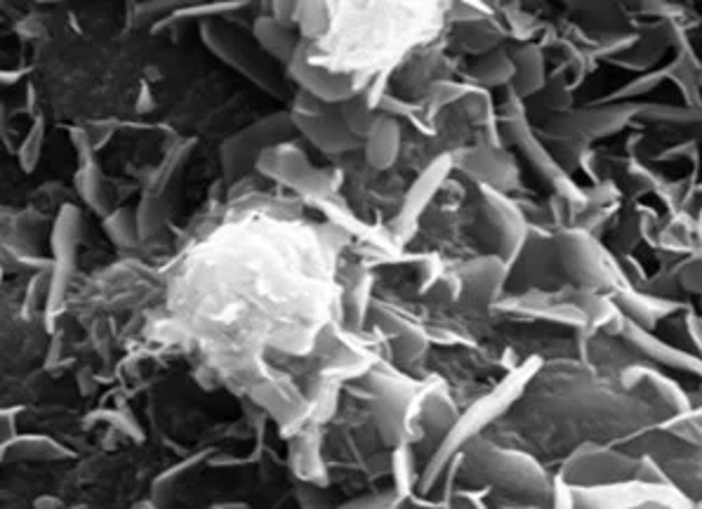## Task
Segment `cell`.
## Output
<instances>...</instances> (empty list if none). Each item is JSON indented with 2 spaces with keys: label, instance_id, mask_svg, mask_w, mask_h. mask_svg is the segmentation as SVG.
<instances>
[{
  "label": "cell",
  "instance_id": "6da1fadb",
  "mask_svg": "<svg viewBox=\"0 0 702 509\" xmlns=\"http://www.w3.org/2000/svg\"><path fill=\"white\" fill-rule=\"evenodd\" d=\"M201 38L215 57L245 78H251L257 88L274 97L285 95V80L276 74L274 62L257 48L255 40L220 22H205L201 27Z\"/></svg>",
  "mask_w": 702,
  "mask_h": 509
},
{
  "label": "cell",
  "instance_id": "7a4b0ae2",
  "mask_svg": "<svg viewBox=\"0 0 702 509\" xmlns=\"http://www.w3.org/2000/svg\"><path fill=\"white\" fill-rule=\"evenodd\" d=\"M293 133L295 128L291 124V114L279 111L272 116H264L255 120L253 126H247L241 133L232 135L220 149L222 170L226 179H238L245 173H251L255 168L257 158L266 149L283 145V141Z\"/></svg>",
  "mask_w": 702,
  "mask_h": 509
},
{
  "label": "cell",
  "instance_id": "3957f363",
  "mask_svg": "<svg viewBox=\"0 0 702 509\" xmlns=\"http://www.w3.org/2000/svg\"><path fill=\"white\" fill-rule=\"evenodd\" d=\"M287 114H291L293 128L300 130L314 147L325 154L354 151L361 145V139H357L344 128L338 107L323 105V101L304 92H298L293 109Z\"/></svg>",
  "mask_w": 702,
  "mask_h": 509
},
{
  "label": "cell",
  "instance_id": "277c9868",
  "mask_svg": "<svg viewBox=\"0 0 702 509\" xmlns=\"http://www.w3.org/2000/svg\"><path fill=\"white\" fill-rule=\"evenodd\" d=\"M78 238H80V213L74 206H65L59 211L55 229H52V267H50L48 293H46L48 319H52V314L59 312L61 302H65L67 288L76 270Z\"/></svg>",
  "mask_w": 702,
  "mask_h": 509
},
{
  "label": "cell",
  "instance_id": "5b68a950",
  "mask_svg": "<svg viewBox=\"0 0 702 509\" xmlns=\"http://www.w3.org/2000/svg\"><path fill=\"white\" fill-rule=\"evenodd\" d=\"M285 69H287V78H291L300 88V92L323 101V105L338 107L349 97L357 95L354 80H351L349 76L330 74L328 69L309 62V40L304 38L300 40V46L295 55L291 57V62L285 65Z\"/></svg>",
  "mask_w": 702,
  "mask_h": 509
},
{
  "label": "cell",
  "instance_id": "8992f818",
  "mask_svg": "<svg viewBox=\"0 0 702 509\" xmlns=\"http://www.w3.org/2000/svg\"><path fill=\"white\" fill-rule=\"evenodd\" d=\"M255 168H260L264 175L285 182V185H291L304 194L321 196L328 192V177L309 166V160L298 149H291V147L279 145V147L266 149L257 158Z\"/></svg>",
  "mask_w": 702,
  "mask_h": 509
},
{
  "label": "cell",
  "instance_id": "52a82bcc",
  "mask_svg": "<svg viewBox=\"0 0 702 509\" xmlns=\"http://www.w3.org/2000/svg\"><path fill=\"white\" fill-rule=\"evenodd\" d=\"M474 458L479 460L481 470L495 483H503L511 488V491H521L526 496L545 493V479L538 472V467H533L528 460L516 458L511 453H500V451H488Z\"/></svg>",
  "mask_w": 702,
  "mask_h": 509
},
{
  "label": "cell",
  "instance_id": "ba28073f",
  "mask_svg": "<svg viewBox=\"0 0 702 509\" xmlns=\"http://www.w3.org/2000/svg\"><path fill=\"white\" fill-rule=\"evenodd\" d=\"M484 198H486V213L493 224V232L500 243V255H503L500 260L511 262L521 253V246H524V236H526L524 219L519 211H514L509 203L495 192L490 189L484 192Z\"/></svg>",
  "mask_w": 702,
  "mask_h": 509
},
{
  "label": "cell",
  "instance_id": "9c48e42d",
  "mask_svg": "<svg viewBox=\"0 0 702 509\" xmlns=\"http://www.w3.org/2000/svg\"><path fill=\"white\" fill-rule=\"evenodd\" d=\"M448 168H450V158L443 156L437 163H431V166L425 170V175L416 182V187L410 189V194H408V198L403 203V211H401V215L397 219V232L399 234L410 232L412 224L418 222L420 213L427 208V203L431 200V196L437 194V189L443 182Z\"/></svg>",
  "mask_w": 702,
  "mask_h": 509
},
{
  "label": "cell",
  "instance_id": "30bf717a",
  "mask_svg": "<svg viewBox=\"0 0 702 509\" xmlns=\"http://www.w3.org/2000/svg\"><path fill=\"white\" fill-rule=\"evenodd\" d=\"M559 255L571 276L583 283H598L604 278L602 260L596 255L592 241L583 234H566L559 243Z\"/></svg>",
  "mask_w": 702,
  "mask_h": 509
},
{
  "label": "cell",
  "instance_id": "8fae6325",
  "mask_svg": "<svg viewBox=\"0 0 702 509\" xmlns=\"http://www.w3.org/2000/svg\"><path fill=\"white\" fill-rule=\"evenodd\" d=\"M509 130H511L514 141H519V147L524 149V154H526L528 160L533 163V168H538L540 177L547 179L556 192L568 194V196L573 194V196H575V189H573V185L568 182L566 173H564L559 166H556V160L540 147V141L533 139V135H530V130L526 128L524 120L514 118L511 124H509Z\"/></svg>",
  "mask_w": 702,
  "mask_h": 509
},
{
  "label": "cell",
  "instance_id": "7c38bea8",
  "mask_svg": "<svg viewBox=\"0 0 702 509\" xmlns=\"http://www.w3.org/2000/svg\"><path fill=\"white\" fill-rule=\"evenodd\" d=\"M253 40L257 48L272 59V62L287 65L295 55L300 38L291 31L287 25H281L272 14H262L253 25Z\"/></svg>",
  "mask_w": 702,
  "mask_h": 509
},
{
  "label": "cell",
  "instance_id": "4fadbf2b",
  "mask_svg": "<svg viewBox=\"0 0 702 509\" xmlns=\"http://www.w3.org/2000/svg\"><path fill=\"white\" fill-rule=\"evenodd\" d=\"M634 111L627 107H606V109H585V111H573L571 116L564 118V126L568 130L566 137L573 135H585V137H604L615 130H621L625 120H630Z\"/></svg>",
  "mask_w": 702,
  "mask_h": 509
},
{
  "label": "cell",
  "instance_id": "5bb4252c",
  "mask_svg": "<svg viewBox=\"0 0 702 509\" xmlns=\"http://www.w3.org/2000/svg\"><path fill=\"white\" fill-rule=\"evenodd\" d=\"M511 65H514V76H511V86L514 92L519 97H528L535 95L543 84H545V59L543 52L535 46H521L516 48L511 55Z\"/></svg>",
  "mask_w": 702,
  "mask_h": 509
},
{
  "label": "cell",
  "instance_id": "9a60e30c",
  "mask_svg": "<svg viewBox=\"0 0 702 509\" xmlns=\"http://www.w3.org/2000/svg\"><path fill=\"white\" fill-rule=\"evenodd\" d=\"M365 145V158L373 168H389L391 163L399 156V145H401V130L391 118L380 116L378 124L373 126L363 139Z\"/></svg>",
  "mask_w": 702,
  "mask_h": 509
},
{
  "label": "cell",
  "instance_id": "2e32d148",
  "mask_svg": "<svg viewBox=\"0 0 702 509\" xmlns=\"http://www.w3.org/2000/svg\"><path fill=\"white\" fill-rule=\"evenodd\" d=\"M571 470H575V479L602 483L627 477L632 472V462L617 453H592L575 458Z\"/></svg>",
  "mask_w": 702,
  "mask_h": 509
},
{
  "label": "cell",
  "instance_id": "e0dca14e",
  "mask_svg": "<svg viewBox=\"0 0 702 509\" xmlns=\"http://www.w3.org/2000/svg\"><path fill=\"white\" fill-rule=\"evenodd\" d=\"M505 276V264L500 257H484L471 262L462 272L465 293L474 300H490L493 293L500 288Z\"/></svg>",
  "mask_w": 702,
  "mask_h": 509
},
{
  "label": "cell",
  "instance_id": "ac0fdd59",
  "mask_svg": "<svg viewBox=\"0 0 702 509\" xmlns=\"http://www.w3.org/2000/svg\"><path fill=\"white\" fill-rule=\"evenodd\" d=\"M80 168L76 175V185H78V194L82 196V200L88 203L92 211H97L99 215L109 213V194L105 187V177H101L97 163L92 158V154H80Z\"/></svg>",
  "mask_w": 702,
  "mask_h": 509
},
{
  "label": "cell",
  "instance_id": "d6986e66",
  "mask_svg": "<svg viewBox=\"0 0 702 509\" xmlns=\"http://www.w3.org/2000/svg\"><path fill=\"white\" fill-rule=\"evenodd\" d=\"M338 114L342 118L344 128L354 135L357 139H365V135L373 130V126L380 120V114H376L373 109H370L368 99L363 95H354L349 97L347 101H342V105H338Z\"/></svg>",
  "mask_w": 702,
  "mask_h": 509
},
{
  "label": "cell",
  "instance_id": "ffe728a7",
  "mask_svg": "<svg viewBox=\"0 0 702 509\" xmlns=\"http://www.w3.org/2000/svg\"><path fill=\"white\" fill-rule=\"evenodd\" d=\"M471 76L477 78L481 86H503L514 76L511 57H507L505 52H490L474 65Z\"/></svg>",
  "mask_w": 702,
  "mask_h": 509
},
{
  "label": "cell",
  "instance_id": "44dd1931",
  "mask_svg": "<svg viewBox=\"0 0 702 509\" xmlns=\"http://www.w3.org/2000/svg\"><path fill=\"white\" fill-rule=\"evenodd\" d=\"M295 19L302 27L304 40L321 36L325 31V27H328V6H325V0H298Z\"/></svg>",
  "mask_w": 702,
  "mask_h": 509
},
{
  "label": "cell",
  "instance_id": "7402d4cb",
  "mask_svg": "<svg viewBox=\"0 0 702 509\" xmlns=\"http://www.w3.org/2000/svg\"><path fill=\"white\" fill-rule=\"evenodd\" d=\"M105 227H107V234L111 236V241L116 243V246H123V248L133 246L135 238H137V219L126 208H120V211L107 215Z\"/></svg>",
  "mask_w": 702,
  "mask_h": 509
},
{
  "label": "cell",
  "instance_id": "603a6c76",
  "mask_svg": "<svg viewBox=\"0 0 702 509\" xmlns=\"http://www.w3.org/2000/svg\"><path fill=\"white\" fill-rule=\"evenodd\" d=\"M627 337L636 344L638 350H644L646 354H651V356L657 359V361H665V363H672V365H686V359H684V356L676 354V352L670 350V348H665V344H660L657 340L649 337L646 333H642L638 329H634V325H630V329H627Z\"/></svg>",
  "mask_w": 702,
  "mask_h": 509
},
{
  "label": "cell",
  "instance_id": "cb8c5ba5",
  "mask_svg": "<svg viewBox=\"0 0 702 509\" xmlns=\"http://www.w3.org/2000/svg\"><path fill=\"white\" fill-rule=\"evenodd\" d=\"M43 139H46L43 120H38V124L31 128V133L27 135V139L22 141V147H19V163H22V168L27 173L36 168L40 151H43Z\"/></svg>",
  "mask_w": 702,
  "mask_h": 509
},
{
  "label": "cell",
  "instance_id": "d4e9b609",
  "mask_svg": "<svg viewBox=\"0 0 702 509\" xmlns=\"http://www.w3.org/2000/svg\"><path fill=\"white\" fill-rule=\"evenodd\" d=\"M14 451L25 456H36V458H59L57 453H65V448H59L55 441L46 437H27V439H14Z\"/></svg>",
  "mask_w": 702,
  "mask_h": 509
},
{
  "label": "cell",
  "instance_id": "484cf974",
  "mask_svg": "<svg viewBox=\"0 0 702 509\" xmlns=\"http://www.w3.org/2000/svg\"><path fill=\"white\" fill-rule=\"evenodd\" d=\"M365 302H368V281H359L357 286L347 293V300H344V312L351 325L361 323L365 314Z\"/></svg>",
  "mask_w": 702,
  "mask_h": 509
},
{
  "label": "cell",
  "instance_id": "4316f807",
  "mask_svg": "<svg viewBox=\"0 0 702 509\" xmlns=\"http://www.w3.org/2000/svg\"><path fill=\"white\" fill-rule=\"evenodd\" d=\"M243 3H217V6H203V8H184V10H175L170 19H165V25L177 22V19H189V17H208V14H220V12H230L241 8Z\"/></svg>",
  "mask_w": 702,
  "mask_h": 509
},
{
  "label": "cell",
  "instance_id": "83f0119b",
  "mask_svg": "<svg viewBox=\"0 0 702 509\" xmlns=\"http://www.w3.org/2000/svg\"><path fill=\"white\" fill-rule=\"evenodd\" d=\"M665 76H670V71L665 69L663 74H655V76H644V78H638V80H634L632 86H625L623 88V92H617L615 97H630V95H638V92H646V90H651V88H655L660 80H663Z\"/></svg>",
  "mask_w": 702,
  "mask_h": 509
},
{
  "label": "cell",
  "instance_id": "f1b7e54d",
  "mask_svg": "<svg viewBox=\"0 0 702 509\" xmlns=\"http://www.w3.org/2000/svg\"><path fill=\"white\" fill-rule=\"evenodd\" d=\"M298 0H272V17L279 19L281 25H291L295 19Z\"/></svg>",
  "mask_w": 702,
  "mask_h": 509
},
{
  "label": "cell",
  "instance_id": "f546056e",
  "mask_svg": "<svg viewBox=\"0 0 702 509\" xmlns=\"http://www.w3.org/2000/svg\"><path fill=\"white\" fill-rule=\"evenodd\" d=\"M387 498L384 496H370V498H359V500H351L349 505H342L340 509H382L387 507Z\"/></svg>",
  "mask_w": 702,
  "mask_h": 509
},
{
  "label": "cell",
  "instance_id": "4dcf8cb0",
  "mask_svg": "<svg viewBox=\"0 0 702 509\" xmlns=\"http://www.w3.org/2000/svg\"><path fill=\"white\" fill-rule=\"evenodd\" d=\"M300 498H302V505H304V509H328V502L325 500H319L316 498V491L312 486H306V488H302V493H300Z\"/></svg>",
  "mask_w": 702,
  "mask_h": 509
},
{
  "label": "cell",
  "instance_id": "1f68e13d",
  "mask_svg": "<svg viewBox=\"0 0 702 509\" xmlns=\"http://www.w3.org/2000/svg\"><path fill=\"white\" fill-rule=\"evenodd\" d=\"M12 441L14 439V427H12V418L0 415V443L3 441Z\"/></svg>",
  "mask_w": 702,
  "mask_h": 509
},
{
  "label": "cell",
  "instance_id": "d6a6232c",
  "mask_svg": "<svg viewBox=\"0 0 702 509\" xmlns=\"http://www.w3.org/2000/svg\"><path fill=\"white\" fill-rule=\"evenodd\" d=\"M22 78V71H12V69H0V86H12L17 80Z\"/></svg>",
  "mask_w": 702,
  "mask_h": 509
}]
</instances>
